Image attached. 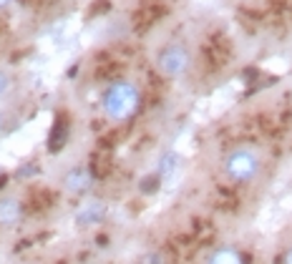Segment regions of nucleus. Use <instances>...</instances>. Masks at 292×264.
Here are the masks:
<instances>
[{"mask_svg": "<svg viewBox=\"0 0 292 264\" xmlns=\"http://www.w3.org/2000/svg\"><path fill=\"white\" fill-rule=\"evenodd\" d=\"M141 106V91L134 81L119 78L106 86L101 96V108L111 121H129Z\"/></svg>", "mask_w": 292, "mask_h": 264, "instance_id": "obj_1", "label": "nucleus"}, {"mask_svg": "<svg viewBox=\"0 0 292 264\" xmlns=\"http://www.w3.org/2000/svg\"><path fill=\"white\" fill-rule=\"evenodd\" d=\"M262 169V161H260V154L249 146H237L232 148L227 156H224V174L237 181V184H249L257 179Z\"/></svg>", "mask_w": 292, "mask_h": 264, "instance_id": "obj_2", "label": "nucleus"}, {"mask_svg": "<svg viewBox=\"0 0 292 264\" xmlns=\"http://www.w3.org/2000/svg\"><path fill=\"white\" fill-rule=\"evenodd\" d=\"M189 68H192V51L184 43L171 41V43L159 48V53H156V70L164 78H181Z\"/></svg>", "mask_w": 292, "mask_h": 264, "instance_id": "obj_3", "label": "nucleus"}, {"mask_svg": "<svg viewBox=\"0 0 292 264\" xmlns=\"http://www.w3.org/2000/svg\"><path fill=\"white\" fill-rule=\"evenodd\" d=\"M93 181H96V176H93V171H91L88 166H76V169H71V171L66 174L63 186H66L71 194H88L91 186H93Z\"/></svg>", "mask_w": 292, "mask_h": 264, "instance_id": "obj_4", "label": "nucleus"}, {"mask_svg": "<svg viewBox=\"0 0 292 264\" xmlns=\"http://www.w3.org/2000/svg\"><path fill=\"white\" fill-rule=\"evenodd\" d=\"M103 214H106V206L101 201H86L76 214V224L78 227H93L103 219Z\"/></svg>", "mask_w": 292, "mask_h": 264, "instance_id": "obj_5", "label": "nucleus"}, {"mask_svg": "<svg viewBox=\"0 0 292 264\" xmlns=\"http://www.w3.org/2000/svg\"><path fill=\"white\" fill-rule=\"evenodd\" d=\"M23 219V204L18 199H0V224L3 227H13Z\"/></svg>", "mask_w": 292, "mask_h": 264, "instance_id": "obj_6", "label": "nucleus"}, {"mask_svg": "<svg viewBox=\"0 0 292 264\" xmlns=\"http://www.w3.org/2000/svg\"><path fill=\"white\" fill-rule=\"evenodd\" d=\"M207 264H244V257L232 247H219L207 257Z\"/></svg>", "mask_w": 292, "mask_h": 264, "instance_id": "obj_7", "label": "nucleus"}, {"mask_svg": "<svg viewBox=\"0 0 292 264\" xmlns=\"http://www.w3.org/2000/svg\"><path fill=\"white\" fill-rule=\"evenodd\" d=\"M181 166V159H179V154H174V151H166L164 156H161V161H159V174L161 176H171L176 169Z\"/></svg>", "mask_w": 292, "mask_h": 264, "instance_id": "obj_8", "label": "nucleus"}, {"mask_svg": "<svg viewBox=\"0 0 292 264\" xmlns=\"http://www.w3.org/2000/svg\"><path fill=\"white\" fill-rule=\"evenodd\" d=\"M10 88H13V78H10L5 70H0V96L10 93Z\"/></svg>", "mask_w": 292, "mask_h": 264, "instance_id": "obj_9", "label": "nucleus"}, {"mask_svg": "<svg viewBox=\"0 0 292 264\" xmlns=\"http://www.w3.org/2000/svg\"><path fill=\"white\" fill-rule=\"evenodd\" d=\"M280 264H292V247L287 249V252H285V254H282V259H280Z\"/></svg>", "mask_w": 292, "mask_h": 264, "instance_id": "obj_10", "label": "nucleus"}, {"mask_svg": "<svg viewBox=\"0 0 292 264\" xmlns=\"http://www.w3.org/2000/svg\"><path fill=\"white\" fill-rule=\"evenodd\" d=\"M10 3H13V0H0V10H3V8H8Z\"/></svg>", "mask_w": 292, "mask_h": 264, "instance_id": "obj_11", "label": "nucleus"}, {"mask_svg": "<svg viewBox=\"0 0 292 264\" xmlns=\"http://www.w3.org/2000/svg\"><path fill=\"white\" fill-rule=\"evenodd\" d=\"M3 176H5V174H3V169H0V179H3Z\"/></svg>", "mask_w": 292, "mask_h": 264, "instance_id": "obj_12", "label": "nucleus"}]
</instances>
